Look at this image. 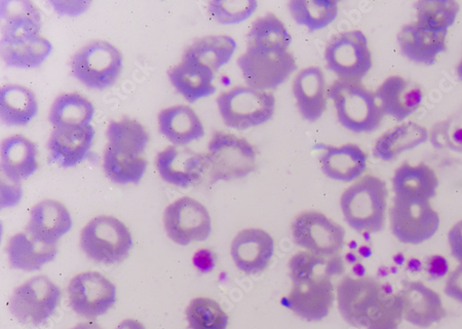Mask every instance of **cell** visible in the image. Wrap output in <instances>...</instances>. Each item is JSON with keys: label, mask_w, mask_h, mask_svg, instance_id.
Wrapping results in <instances>:
<instances>
[{"label": "cell", "mask_w": 462, "mask_h": 329, "mask_svg": "<svg viewBox=\"0 0 462 329\" xmlns=\"http://www.w3.org/2000/svg\"><path fill=\"white\" fill-rule=\"evenodd\" d=\"M54 10L60 15L79 16L90 6L89 2H51Z\"/></svg>", "instance_id": "45"}, {"label": "cell", "mask_w": 462, "mask_h": 329, "mask_svg": "<svg viewBox=\"0 0 462 329\" xmlns=\"http://www.w3.org/2000/svg\"><path fill=\"white\" fill-rule=\"evenodd\" d=\"M325 59L327 69L346 82L362 83L373 67L368 40L360 30L333 36L326 47Z\"/></svg>", "instance_id": "7"}, {"label": "cell", "mask_w": 462, "mask_h": 329, "mask_svg": "<svg viewBox=\"0 0 462 329\" xmlns=\"http://www.w3.org/2000/svg\"><path fill=\"white\" fill-rule=\"evenodd\" d=\"M444 291L447 297L462 305V264L449 274Z\"/></svg>", "instance_id": "44"}, {"label": "cell", "mask_w": 462, "mask_h": 329, "mask_svg": "<svg viewBox=\"0 0 462 329\" xmlns=\"http://www.w3.org/2000/svg\"><path fill=\"white\" fill-rule=\"evenodd\" d=\"M414 8L417 23L437 31L448 32L459 13L455 0H420Z\"/></svg>", "instance_id": "40"}, {"label": "cell", "mask_w": 462, "mask_h": 329, "mask_svg": "<svg viewBox=\"0 0 462 329\" xmlns=\"http://www.w3.org/2000/svg\"><path fill=\"white\" fill-rule=\"evenodd\" d=\"M61 289L49 277L36 276L15 288L10 300V311L21 324L38 326L57 311Z\"/></svg>", "instance_id": "10"}, {"label": "cell", "mask_w": 462, "mask_h": 329, "mask_svg": "<svg viewBox=\"0 0 462 329\" xmlns=\"http://www.w3.org/2000/svg\"><path fill=\"white\" fill-rule=\"evenodd\" d=\"M403 319L410 324L429 328L447 316L441 297L420 281H411L399 292Z\"/></svg>", "instance_id": "17"}, {"label": "cell", "mask_w": 462, "mask_h": 329, "mask_svg": "<svg viewBox=\"0 0 462 329\" xmlns=\"http://www.w3.org/2000/svg\"><path fill=\"white\" fill-rule=\"evenodd\" d=\"M448 31H437L417 22L404 25L397 40L402 54L409 60L431 66L447 50Z\"/></svg>", "instance_id": "19"}, {"label": "cell", "mask_w": 462, "mask_h": 329, "mask_svg": "<svg viewBox=\"0 0 462 329\" xmlns=\"http://www.w3.org/2000/svg\"><path fill=\"white\" fill-rule=\"evenodd\" d=\"M95 107L85 96L77 93L59 96L53 102L49 122L54 128L85 127L91 125Z\"/></svg>", "instance_id": "34"}, {"label": "cell", "mask_w": 462, "mask_h": 329, "mask_svg": "<svg viewBox=\"0 0 462 329\" xmlns=\"http://www.w3.org/2000/svg\"><path fill=\"white\" fill-rule=\"evenodd\" d=\"M257 6L255 0H213L209 3L208 11L217 23L231 25L249 19Z\"/></svg>", "instance_id": "42"}, {"label": "cell", "mask_w": 462, "mask_h": 329, "mask_svg": "<svg viewBox=\"0 0 462 329\" xmlns=\"http://www.w3.org/2000/svg\"><path fill=\"white\" fill-rule=\"evenodd\" d=\"M207 158L212 182L242 178L256 167L254 145L234 133L217 132L208 143Z\"/></svg>", "instance_id": "8"}, {"label": "cell", "mask_w": 462, "mask_h": 329, "mask_svg": "<svg viewBox=\"0 0 462 329\" xmlns=\"http://www.w3.org/2000/svg\"><path fill=\"white\" fill-rule=\"evenodd\" d=\"M71 227L72 218L65 206L55 200H45L32 208L26 233L37 242L56 246Z\"/></svg>", "instance_id": "23"}, {"label": "cell", "mask_w": 462, "mask_h": 329, "mask_svg": "<svg viewBox=\"0 0 462 329\" xmlns=\"http://www.w3.org/2000/svg\"><path fill=\"white\" fill-rule=\"evenodd\" d=\"M391 228L402 243L418 245L431 238L440 226V216L430 201L393 198Z\"/></svg>", "instance_id": "11"}, {"label": "cell", "mask_w": 462, "mask_h": 329, "mask_svg": "<svg viewBox=\"0 0 462 329\" xmlns=\"http://www.w3.org/2000/svg\"><path fill=\"white\" fill-rule=\"evenodd\" d=\"M217 105L226 127L245 131L273 118L276 98L271 92L239 86L222 92Z\"/></svg>", "instance_id": "5"}, {"label": "cell", "mask_w": 462, "mask_h": 329, "mask_svg": "<svg viewBox=\"0 0 462 329\" xmlns=\"http://www.w3.org/2000/svg\"><path fill=\"white\" fill-rule=\"evenodd\" d=\"M106 134L110 149L136 157H143L149 142V135L144 127L129 118L111 121Z\"/></svg>", "instance_id": "36"}, {"label": "cell", "mask_w": 462, "mask_h": 329, "mask_svg": "<svg viewBox=\"0 0 462 329\" xmlns=\"http://www.w3.org/2000/svg\"><path fill=\"white\" fill-rule=\"evenodd\" d=\"M161 133L175 145H186L203 138L205 127L197 113L186 105L163 109L158 117Z\"/></svg>", "instance_id": "28"}, {"label": "cell", "mask_w": 462, "mask_h": 329, "mask_svg": "<svg viewBox=\"0 0 462 329\" xmlns=\"http://www.w3.org/2000/svg\"><path fill=\"white\" fill-rule=\"evenodd\" d=\"M189 329H226L228 316L216 301L199 297L192 299L186 309Z\"/></svg>", "instance_id": "41"}, {"label": "cell", "mask_w": 462, "mask_h": 329, "mask_svg": "<svg viewBox=\"0 0 462 329\" xmlns=\"http://www.w3.org/2000/svg\"><path fill=\"white\" fill-rule=\"evenodd\" d=\"M289 270L293 287L285 306L308 322L327 317L335 301L332 277L344 272L342 260L300 251L291 259Z\"/></svg>", "instance_id": "1"}, {"label": "cell", "mask_w": 462, "mask_h": 329, "mask_svg": "<svg viewBox=\"0 0 462 329\" xmlns=\"http://www.w3.org/2000/svg\"><path fill=\"white\" fill-rule=\"evenodd\" d=\"M2 16V45L11 44L40 35L42 15L27 0H5L0 3Z\"/></svg>", "instance_id": "24"}, {"label": "cell", "mask_w": 462, "mask_h": 329, "mask_svg": "<svg viewBox=\"0 0 462 329\" xmlns=\"http://www.w3.org/2000/svg\"><path fill=\"white\" fill-rule=\"evenodd\" d=\"M292 93L298 111L305 121L316 123L323 116L328 97L321 68L312 66L300 70L293 81Z\"/></svg>", "instance_id": "20"}, {"label": "cell", "mask_w": 462, "mask_h": 329, "mask_svg": "<svg viewBox=\"0 0 462 329\" xmlns=\"http://www.w3.org/2000/svg\"><path fill=\"white\" fill-rule=\"evenodd\" d=\"M69 329H104L100 324L96 322H83L74 325Z\"/></svg>", "instance_id": "48"}, {"label": "cell", "mask_w": 462, "mask_h": 329, "mask_svg": "<svg viewBox=\"0 0 462 329\" xmlns=\"http://www.w3.org/2000/svg\"><path fill=\"white\" fill-rule=\"evenodd\" d=\"M292 41L286 25L273 14L257 18L247 35V50L263 53L288 51Z\"/></svg>", "instance_id": "32"}, {"label": "cell", "mask_w": 462, "mask_h": 329, "mask_svg": "<svg viewBox=\"0 0 462 329\" xmlns=\"http://www.w3.org/2000/svg\"><path fill=\"white\" fill-rule=\"evenodd\" d=\"M173 87L189 102L214 95L215 72L207 65L195 59L182 58L181 62L168 71Z\"/></svg>", "instance_id": "26"}, {"label": "cell", "mask_w": 462, "mask_h": 329, "mask_svg": "<svg viewBox=\"0 0 462 329\" xmlns=\"http://www.w3.org/2000/svg\"><path fill=\"white\" fill-rule=\"evenodd\" d=\"M383 115L403 122L415 114L423 95L419 86L399 76L384 80L374 92Z\"/></svg>", "instance_id": "22"}, {"label": "cell", "mask_w": 462, "mask_h": 329, "mask_svg": "<svg viewBox=\"0 0 462 329\" xmlns=\"http://www.w3.org/2000/svg\"><path fill=\"white\" fill-rule=\"evenodd\" d=\"M275 242L271 234L261 229L240 232L231 243V258L242 272L254 275L263 272L271 264Z\"/></svg>", "instance_id": "18"}, {"label": "cell", "mask_w": 462, "mask_h": 329, "mask_svg": "<svg viewBox=\"0 0 462 329\" xmlns=\"http://www.w3.org/2000/svg\"><path fill=\"white\" fill-rule=\"evenodd\" d=\"M430 138L436 149L462 152V117L454 116L438 123L432 128Z\"/></svg>", "instance_id": "43"}, {"label": "cell", "mask_w": 462, "mask_h": 329, "mask_svg": "<svg viewBox=\"0 0 462 329\" xmlns=\"http://www.w3.org/2000/svg\"><path fill=\"white\" fill-rule=\"evenodd\" d=\"M95 138L92 125L54 128L48 142L52 161L63 168H73L88 159Z\"/></svg>", "instance_id": "21"}, {"label": "cell", "mask_w": 462, "mask_h": 329, "mask_svg": "<svg viewBox=\"0 0 462 329\" xmlns=\"http://www.w3.org/2000/svg\"><path fill=\"white\" fill-rule=\"evenodd\" d=\"M389 190L386 181L366 175L340 198L345 222L357 233H378L386 225Z\"/></svg>", "instance_id": "3"}, {"label": "cell", "mask_w": 462, "mask_h": 329, "mask_svg": "<svg viewBox=\"0 0 462 329\" xmlns=\"http://www.w3.org/2000/svg\"><path fill=\"white\" fill-rule=\"evenodd\" d=\"M115 329H145L144 325L134 319H127L123 321Z\"/></svg>", "instance_id": "47"}, {"label": "cell", "mask_w": 462, "mask_h": 329, "mask_svg": "<svg viewBox=\"0 0 462 329\" xmlns=\"http://www.w3.org/2000/svg\"><path fill=\"white\" fill-rule=\"evenodd\" d=\"M448 241L453 259L462 264V221L450 229Z\"/></svg>", "instance_id": "46"}, {"label": "cell", "mask_w": 462, "mask_h": 329, "mask_svg": "<svg viewBox=\"0 0 462 329\" xmlns=\"http://www.w3.org/2000/svg\"><path fill=\"white\" fill-rule=\"evenodd\" d=\"M6 251L13 269L32 272L56 259L57 247L37 242L27 233H20L9 240Z\"/></svg>", "instance_id": "30"}, {"label": "cell", "mask_w": 462, "mask_h": 329, "mask_svg": "<svg viewBox=\"0 0 462 329\" xmlns=\"http://www.w3.org/2000/svg\"><path fill=\"white\" fill-rule=\"evenodd\" d=\"M164 226L175 243L186 246L208 239L212 231L211 216L207 207L190 197H181L164 212Z\"/></svg>", "instance_id": "15"}, {"label": "cell", "mask_w": 462, "mask_h": 329, "mask_svg": "<svg viewBox=\"0 0 462 329\" xmlns=\"http://www.w3.org/2000/svg\"><path fill=\"white\" fill-rule=\"evenodd\" d=\"M338 310L359 329H399L402 305L393 288L370 277H344L337 288Z\"/></svg>", "instance_id": "2"}, {"label": "cell", "mask_w": 462, "mask_h": 329, "mask_svg": "<svg viewBox=\"0 0 462 329\" xmlns=\"http://www.w3.org/2000/svg\"><path fill=\"white\" fill-rule=\"evenodd\" d=\"M456 72H457V76L458 80L460 82H462V57H461L460 61L457 65Z\"/></svg>", "instance_id": "49"}, {"label": "cell", "mask_w": 462, "mask_h": 329, "mask_svg": "<svg viewBox=\"0 0 462 329\" xmlns=\"http://www.w3.org/2000/svg\"><path fill=\"white\" fill-rule=\"evenodd\" d=\"M296 245L324 258H334L345 245V230L318 211L300 214L292 224Z\"/></svg>", "instance_id": "12"}, {"label": "cell", "mask_w": 462, "mask_h": 329, "mask_svg": "<svg viewBox=\"0 0 462 329\" xmlns=\"http://www.w3.org/2000/svg\"><path fill=\"white\" fill-rule=\"evenodd\" d=\"M123 63V54L114 45L93 41L73 55L70 68L72 76L84 86L104 90L117 82Z\"/></svg>", "instance_id": "9"}, {"label": "cell", "mask_w": 462, "mask_h": 329, "mask_svg": "<svg viewBox=\"0 0 462 329\" xmlns=\"http://www.w3.org/2000/svg\"><path fill=\"white\" fill-rule=\"evenodd\" d=\"M334 103L337 122L342 127L356 133L376 131L383 114L374 93L362 83L336 80L328 90Z\"/></svg>", "instance_id": "4"}, {"label": "cell", "mask_w": 462, "mask_h": 329, "mask_svg": "<svg viewBox=\"0 0 462 329\" xmlns=\"http://www.w3.org/2000/svg\"><path fill=\"white\" fill-rule=\"evenodd\" d=\"M161 177L168 184L189 188L200 182L209 171L207 155L192 151L183 145H171L156 160Z\"/></svg>", "instance_id": "16"}, {"label": "cell", "mask_w": 462, "mask_h": 329, "mask_svg": "<svg viewBox=\"0 0 462 329\" xmlns=\"http://www.w3.org/2000/svg\"><path fill=\"white\" fill-rule=\"evenodd\" d=\"M392 181L394 197L404 200L430 202L439 187L436 171L425 162L417 165L403 162L395 170Z\"/></svg>", "instance_id": "25"}, {"label": "cell", "mask_w": 462, "mask_h": 329, "mask_svg": "<svg viewBox=\"0 0 462 329\" xmlns=\"http://www.w3.org/2000/svg\"><path fill=\"white\" fill-rule=\"evenodd\" d=\"M133 243L129 229L114 216H97L81 233V249L88 259L99 264L122 262L128 257Z\"/></svg>", "instance_id": "6"}, {"label": "cell", "mask_w": 462, "mask_h": 329, "mask_svg": "<svg viewBox=\"0 0 462 329\" xmlns=\"http://www.w3.org/2000/svg\"><path fill=\"white\" fill-rule=\"evenodd\" d=\"M289 10L299 25L312 32L325 29L336 20L338 3L336 0H292Z\"/></svg>", "instance_id": "38"}, {"label": "cell", "mask_w": 462, "mask_h": 329, "mask_svg": "<svg viewBox=\"0 0 462 329\" xmlns=\"http://www.w3.org/2000/svg\"><path fill=\"white\" fill-rule=\"evenodd\" d=\"M237 64L247 87L266 92L281 87L298 68L289 50L263 53L247 50Z\"/></svg>", "instance_id": "13"}, {"label": "cell", "mask_w": 462, "mask_h": 329, "mask_svg": "<svg viewBox=\"0 0 462 329\" xmlns=\"http://www.w3.org/2000/svg\"><path fill=\"white\" fill-rule=\"evenodd\" d=\"M52 50L51 41L38 35L29 40L2 45V57L8 67L31 69L42 66Z\"/></svg>", "instance_id": "37"}, {"label": "cell", "mask_w": 462, "mask_h": 329, "mask_svg": "<svg viewBox=\"0 0 462 329\" xmlns=\"http://www.w3.org/2000/svg\"><path fill=\"white\" fill-rule=\"evenodd\" d=\"M2 170L14 184L27 179L38 169L34 142L23 135H12L2 142Z\"/></svg>", "instance_id": "29"}, {"label": "cell", "mask_w": 462, "mask_h": 329, "mask_svg": "<svg viewBox=\"0 0 462 329\" xmlns=\"http://www.w3.org/2000/svg\"><path fill=\"white\" fill-rule=\"evenodd\" d=\"M430 138L425 128L413 122L404 123L383 133L375 142L373 153L383 161H393L403 152L413 150Z\"/></svg>", "instance_id": "31"}, {"label": "cell", "mask_w": 462, "mask_h": 329, "mask_svg": "<svg viewBox=\"0 0 462 329\" xmlns=\"http://www.w3.org/2000/svg\"><path fill=\"white\" fill-rule=\"evenodd\" d=\"M236 49L237 43L231 36L208 35L189 46L182 58L195 59L216 72L229 62Z\"/></svg>", "instance_id": "35"}, {"label": "cell", "mask_w": 462, "mask_h": 329, "mask_svg": "<svg viewBox=\"0 0 462 329\" xmlns=\"http://www.w3.org/2000/svg\"><path fill=\"white\" fill-rule=\"evenodd\" d=\"M143 157L127 155L113 151L106 145L103 168L107 178L117 185H137L147 169Z\"/></svg>", "instance_id": "39"}, {"label": "cell", "mask_w": 462, "mask_h": 329, "mask_svg": "<svg viewBox=\"0 0 462 329\" xmlns=\"http://www.w3.org/2000/svg\"><path fill=\"white\" fill-rule=\"evenodd\" d=\"M70 308L79 316L96 319L117 301V288L104 275L88 271L75 276L68 286Z\"/></svg>", "instance_id": "14"}, {"label": "cell", "mask_w": 462, "mask_h": 329, "mask_svg": "<svg viewBox=\"0 0 462 329\" xmlns=\"http://www.w3.org/2000/svg\"><path fill=\"white\" fill-rule=\"evenodd\" d=\"M368 157L356 143L328 145L321 158L324 174L331 179L349 184L367 169Z\"/></svg>", "instance_id": "27"}, {"label": "cell", "mask_w": 462, "mask_h": 329, "mask_svg": "<svg viewBox=\"0 0 462 329\" xmlns=\"http://www.w3.org/2000/svg\"><path fill=\"white\" fill-rule=\"evenodd\" d=\"M38 114L34 93L23 86L7 85L0 91V119L8 126H25Z\"/></svg>", "instance_id": "33"}]
</instances>
